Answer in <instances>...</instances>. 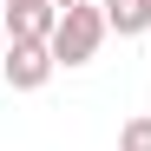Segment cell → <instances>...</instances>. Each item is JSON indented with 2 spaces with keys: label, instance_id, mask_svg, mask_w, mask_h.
I'll list each match as a JSON object with an SVG mask.
<instances>
[{
  "label": "cell",
  "instance_id": "6da1fadb",
  "mask_svg": "<svg viewBox=\"0 0 151 151\" xmlns=\"http://www.w3.org/2000/svg\"><path fill=\"white\" fill-rule=\"evenodd\" d=\"M112 27H105V7H72V13H59V27H53V66H86L92 53H99V40H105Z\"/></svg>",
  "mask_w": 151,
  "mask_h": 151
},
{
  "label": "cell",
  "instance_id": "5b68a950",
  "mask_svg": "<svg viewBox=\"0 0 151 151\" xmlns=\"http://www.w3.org/2000/svg\"><path fill=\"white\" fill-rule=\"evenodd\" d=\"M53 7H59V13H72V7H86V0H53Z\"/></svg>",
  "mask_w": 151,
  "mask_h": 151
},
{
  "label": "cell",
  "instance_id": "8992f818",
  "mask_svg": "<svg viewBox=\"0 0 151 151\" xmlns=\"http://www.w3.org/2000/svg\"><path fill=\"white\" fill-rule=\"evenodd\" d=\"M0 59H7V27H0Z\"/></svg>",
  "mask_w": 151,
  "mask_h": 151
},
{
  "label": "cell",
  "instance_id": "52a82bcc",
  "mask_svg": "<svg viewBox=\"0 0 151 151\" xmlns=\"http://www.w3.org/2000/svg\"><path fill=\"white\" fill-rule=\"evenodd\" d=\"M0 13H7V0H0Z\"/></svg>",
  "mask_w": 151,
  "mask_h": 151
},
{
  "label": "cell",
  "instance_id": "3957f363",
  "mask_svg": "<svg viewBox=\"0 0 151 151\" xmlns=\"http://www.w3.org/2000/svg\"><path fill=\"white\" fill-rule=\"evenodd\" d=\"M105 27H112L118 40H138V33L151 27V0H105Z\"/></svg>",
  "mask_w": 151,
  "mask_h": 151
},
{
  "label": "cell",
  "instance_id": "277c9868",
  "mask_svg": "<svg viewBox=\"0 0 151 151\" xmlns=\"http://www.w3.org/2000/svg\"><path fill=\"white\" fill-rule=\"evenodd\" d=\"M118 151H151V118H125V132H118Z\"/></svg>",
  "mask_w": 151,
  "mask_h": 151
},
{
  "label": "cell",
  "instance_id": "7a4b0ae2",
  "mask_svg": "<svg viewBox=\"0 0 151 151\" xmlns=\"http://www.w3.org/2000/svg\"><path fill=\"white\" fill-rule=\"evenodd\" d=\"M0 72H7V86H13V92H40L59 66H53V46H46V40H7Z\"/></svg>",
  "mask_w": 151,
  "mask_h": 151
}]
</instances>
